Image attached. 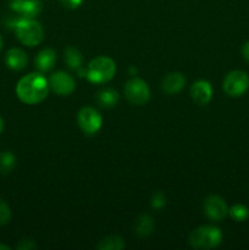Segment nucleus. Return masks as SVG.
Here are the masks:
<instances>
[{"mask_svg": "<svg viewBox=\"0 0 249 250\" xmlns=\"http://www.w3.org/2000/svg\"><path fill=\"white\" fill-rule=\"evenodd\" d=\"M221 241V231L215 226H200L189 236V246L194 249L216 248Z\"/></svg>", "mask_w": 249, "mask_h": 250, "instance_id": "obj_3", "label": "nucleus"}, {"mask_svg": "<svg viewBox=\"0 0 249 250\" xmlns=\"http://www.w3.org/2000/svg\"><path fill=\"white\" fill-rule=\"evenodd\" d=\"M2 44H4V42H2V37H1V34H0V50L2 49Z\"/></svg>", "mask_w": 249, "mask_h": 250, "instance_id": "obj_28", "label": "nucleus"}, {"mask_svg": "<svg viewBox=\"0 0 249 250\" xmlns=\"http://www.w3.org/2000/svg\"><path fill=\"white\" fill-rule=\"evenodd\" d=\"M10 220H11V210H10V207L4 200L0 199V226H4V225L9 224Z\"/></svg>", "mask_w": 249, "mask_h": 250, "instance_id": "obj_21", "label": "nucleus"}, {"mask_svg": "<svg viewBox=\"0 0 249 250\" xmlns=\"http://www.w3.org/2000/svg\"><path fill=\"white\" fill-rule=\"evenodd\" d=\"M186 84V77L181 72H171L163 81V90L168 95L177 94Z\"/></svg>", "mask_w": 249, "mask_h": 250, "instance_id": "obj_12", "label": "nucleus"}, {"mask_svg": "<svg viewBox=\"0 0 249 250\" xmlns=\"http://www.w3.org/2000/svg\"><path fill=\"white\" fill-rule=\"evenodd\" d=\"M16 166V158L11 151H1L0 153V173L9 175Z\"/></svg>", "mask_w": 249, "mask_h": 250, "instance_id": "obj_19", "label": "nucleus"}, {"mask_svg": "<svg viewBox=\"0 0 249 250\" xmlns=\"http://www.w3.org/2000/svg\"><path fill=\"white\" fill-rule=\"evenodd\" d=\"M49 82L41 73H29L19 81L16 94L21 102L33 105L43 102L48 95Z\"/></svg>", "mask_w": 249, "mask_h": 250, "instance_id": "obj_1", "label": "nucleus"}, {"mask_svg": "<svg viewBox=\"0 0 249 250\" xmlns=\"http://www.w3.org/2000/svg\"><path fill=\"white\" fill-rule=\"evenodd\" d=\"M6 26L14 29L17 39L24 45L36 46L43 41V27L38 21H34L33 19L20 17V19L10 20L6 22Z\"/></svg>", "mask_w": 249, "mask_h": 250, "instance_id": "obj_2", "label": "nucleus"}, {"mask_svg": "<svg viewBox=\"0 0 249 250\" xmlns=\"http://www.w3.org/2000/svg\"><path fill=\"white\" fill-rule=\"evenodd\" d=\"M165 203H166V199H165V195H164L163 193L161 192L154 193L150 202L151 208H154V209H161V208H164Z\"/></svg>", "mask_w": 249, "mask_h": 250, "instance_id": "obj_22", "label": "nucleus"}, {"mask_svg": "<svg viewBox=\"0 0 249 250\" xmlns=\"http://www.w3.org/2000/svg\"><path fill=\"white\" fill-rule=\"evenodd\" d=\"M97 102L102 107H114L119 103V93L112 88H105L98 93Z\"/></svg>", "mask_w": 249, "mask_h": 250, "instance_id": "obj_15", "label": "nucleus"}, {"mask_svg": "<svg viewBox=\"0 0 249 250\" xmlns=\"http://www.w3.org/2000/svg\"><path fill=\"white\" fill-rule=\"evenodd\" d=\"M11 248L7 246H5V244H0V250H10Z\"/></svg>", "mask_w": 249, "mask_h": 250, "instance_id": "obj_27", "label": "nucleus"}, {"mask_svg": "<svg viewBox=\"0 0 249 250\" xmlns=\"http://www.w3.org/2000/svg\"><path fill=\"white\" fill-rule=\"evenodd\" d=\"M224 90L229 97H241L249 88V77L246 72L239 70L227 73L224 80Z\"/></svg>", "mask_w": 249, "mask_h": 250, "instance_id": "obj_5", "label": "nucleus"}, {"mask_svg": "<svg viewBox=\"0 0 249 250\" xmlns=\"http://www.w3.org/2000/svg\"><path fill=\"white\" fill-rule=\"evenodd\" d=\"M204 211L210 220L221 221L228 215V208L221 197L210 195L204 202Z\"/></svg>", "mask_w": 249, "mask_h": 250, "instance_id": "obj_9", "label": "nucleus"}, {"mask_svg": "<svg viewBox=\"0 0 249 250\" xmlns=\"http://www.w3.org/2000/svg\"><path fill=\"white\" fill-rule=\"evenodd\" d=\"M77 122L80 128L82 129L87 136H92V134L97 133L100 129L103 124V119L97 110L93 109V107L85 106L82 107V109L78 111Z\"/></svg>", "mask_w": 249, "mask_h": 250, "instance_id": "obj_7", "label": "nucleus"}, {"mask_svg": "<svg viewBox=\"0 0 249 250\" xmlns=\"http://www.w3.org/2000/svg\"><path fill=\"white\" fill-rule=\"evenodd\" d=\"M124 95L127 100L133 105H144L150 98L148 84L141 78H132L124 84Z\"/></svg>", "mask_w": 249, "mask_h": 250, "instance_id": "obj_6", "label": "nucleus"}, {"mask_svg": "<svg viewBox=\"0 0 249 250\" xmlns=\"http://www.w3.org/2000/svg\"><path fill=\"white\" fill-rule=\"evenodd\" d=\"M5 62L11 70L21 71L27 65V55L22 49L12 48L5 55Z\"/></svg>", "mask_w": 249, "mask_h": 250, "instance_id": "obj_13", "label": "nucleus"}, {"mask_svg": "<svg viewBox=\"0 0 249 250\" xmlns=\"http://www.w3.org/2000/svg\"><path fill=\"white\" fill-rule=\"evenodd\" d=\"M228 215L234 221L243 222L249 217V209L243 204H236L228 209Z\"/></svg>", "mask_w": 249, "mask_h": 250, "instance_id": "obj_20", "label": "nucleus"}, {"mask_svg": "<svg viewBox=\"0 0 249 250\" xmlns=\"http://www.w3.org/2000/svg\"><path fill=\"white\" fill-rule=\"evenodd\" d=\"M242 55L246 59L247 62H249V42H247L243 45V48H242Z\"/></svg>", "mask_w": 249, "mask_h": 250, "instance_id": "obj_25", "label": "nucleus"}, {"mask_svg": "<svg viewBox=\"0 0 249 250\" xmlns=\"http://www.w3.org/2000/svg\"><path fill=\"white\" fill-rule=\"evenodd\" d=\"M83 0H60L61 5L67 9H77L81 4H82Z\"/></svg>", "mask_w": 249, "mask_h": 250, "instance_id": "obj_24", "label": "nucleus"}, {"mask_svg": "<svg viewBox=\"0 0 249 250\" xmlns=\"http://www.w3.org/2000/svg\"><path fill=\"white\" fill-rule=\"evenodd\" d=\"M49 85L59 95L71 94L76 88V83L72 76H70L66 72H62V71H58V72L53 73L50 76Z\"/></svg>", "mask_w": 249, "mask_h": 250, "instance_id": "obj_8", "label": "nucleus"}, {"mask_svg": "<svg viewBox=\"0 0 249 250\" xmlns=\"http://www.w3.org/2000/svg\"><path fill=\"white\" fill-rule=\"evenodd\" d=\"M63 58H65L66 65H67L68 68H71V70H78L83 62V58L81 51L78 50V49L73 48V46L66 48L65 56H63Z\"/></svg>", "mask_w": 249, "mask_h": 250, "instance_id": "obj_17", "label": "nucleus"}, {"mask_svg": "<svg viewBox=\"0 0 249 250\" xmlns=\"http://www.w3.org/2000/svg\"><path fill=\"white\" fill-rule=\"evenodd\" d=\"M154 229V221L149 215H141L137 219L136 225H134V231L137 236L146 237L153 232Z\"/></svg>", "mask_w": 249, "mask_h": 250, "instance_id": "obj_16", "label": "nucleus"}, {"mask_svg": "<svg viewBox=\"0 0 249 250\" xmlns=\"http://www.w3.org/2000/svg\"><path fill=\"white\" fill-rule=\"evenodd\" d=\"M56 61V54L53 49H43L42 51H39L38 55L36 56V67L38 68L41 72H48L51 68L54 67Z\"/></svg>", "mask_w": 249, "mask_h": 250, "instance_id": "obj_14", "label": "nucleus"}, {"mask_svg": "<svg viewBox=\"0 0 249 250\" xmlns=\"http://www.w3.org/2000/svg\"><path fill=\"white\" fill-rule=\"evenodd\" d=\"M37 248V244L32 239H22L20 244L17 246L19 250H33Z\"/></svg>", "mask_w": 249, "mask_h": 250, "instance_id": "obj_23", "label": "nucleus"}, {"mask_svg": "<svg viewBox=\"0 0 249 250\" xmlns=\"http://www.w3.org/2000/svg\"><path fill=\"white\" fill-rule=\"evenodd\" d=\"M116 72V65L114 60L107 56H98L93 59L88 65L85 77L93 83H104L112 80Z\"/></svg>", "mask_w": 249, "mask_h": 250, "instance_id": "obj_4", "label": "nucleus"}, {"mask_svg": "<svg viewBox=\"0 0 249 250\" xmlns=\"http://www.w3.org/2000/svg\"><path fill=\"white\" fill-rule=\"evenodd\" d=\"M126 247L124 239L119 236H109L97 244L98 250H121Z\"/></svg>", "mask_w": 249, "mask_h": 250, "instance_id": "obj_18", "label": "nucleus"}, {"mask_svg": "<svg viewBox=\"0 0 249 250\" xmlns=\"http://www.w3.org/2000/svg\"><path fill=\"white\" fill-rule=\"evenodd\" d=\"M190 97L197 104L207 105L212 98V88L208 81H197L190 87Z\"/></svg>", "mask_w": 249, "mask_h": 250, "instance_id": "obj_11", "label": "nucleus"}, {"mask_svg": "<svg viewBox=\"0 0 249 250\" xmlns=\"http://www.w3.org/2000/svg\"><path fill=\"white\" fill-rule=\"evenodd\" d=\"M2 131H4V120L0 116V134L2 133Z\"/></svg>", "mask_w": 249, "mask_h": 250, "instance_id": "obj_26", "label": "nucleus"}, {"mask_svg": "<svg viewBox=\"0 0 249 250\" xmlns=\"http://www.w3.org/2000/svg\"><path fill=\"white\" fill-rule=\"evenodd\" d=\"M10 7L21 15V17L34 19L37 15L41 14L43 4L41 0H11Z\"/></svg>", "mask_w": 249, "mask_h": 250, "instance_id": "obj_10", "label": "nucleus"}]
</instances>
